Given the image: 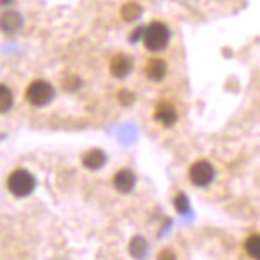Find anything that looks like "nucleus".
Instances as JSON below:
<instances>
[{"mask_svg": "<svg viewBox=\"0 0 260 260\" xmlns=\"http://www.w3.org/2000/svg\"><path fill=\"white\" fill-rule=\"evenodd\" d=\"M5 188L15 198L29 197L36 188V178L25 168H15L5 178Z\"/></svg>", "mask_w": 260, "mask_h": 260, "instance_id": "obj_1", "label": "nucleus"}, {"mask_svg": "<svg viewBox=\"0 0 260 260\" xmlns=\"http://www.w3.org/2000/svg\"><path fill=\"white\" fill-rule=\"evenodd\" d=\"M170 37H171L170 27L165 24V22L154 20L143 29L141 41H143V46H145L149 52H158V51H163V49L168 46Z\"/></svg>", "mask_w": 260, "mask_h": 260, "instance_id": "obj_2", "label": "nucleus"}, {"mask_svg": "<svg viewBox=\"0 0 260 260\" xmlns=\"http://www.w3.org/2000/svg\"><path fill=\"white\" fill-rule=\"evenodd\" d=\"M54 96H56L54 86L49 81H44V79L30 81L29 84H27L25 92H24L25 101L34 108L47 106V104L54 99Z\"/></svg>", "mask_w": 260, "mask_h": 260, "instance_id": "obj_3", "label": "nucleus"}, {"mask_svg": "<svg viewBox=\"0 0 260 260\" xmlns=\"http://www.w3.org/2000/svg\"><path fill=\"white\" fill-rule=\"evenodd\" d=\"M188 178L195 186H208L215 178L213 165L207 161V159L195 161L188 170Z\"/></svg>", "mask_w": 260, "mask_h": 260, "instance_id": "obj_4", "label": "nucleus"}, {"mask_svg": "<svg viewBox=\"0 0 260 260\" xmlns=\"http://www.w3.org/2000/svg\"><path fill=\"white\" fill-rule=\"evenodd\" d=\"M133 68H135L133 57L124 52H116L114 56L109 59V73H111V76H114L116 79H124L126 76H129Z\"/></svg>", "mask_w": 260, "mask_h": 260, "instance_id": "obj_5", "label": "nucleus"}, {"mask_svg": "<svg viewBox=\"0 0 260 260\" xmlns=\"http://www.w3.org/2000/svg\"><path fill=\"white\" fill-rule=\"evenodd\" d=\"M153 119L158 124L165 126V128H171L176 123V119H178V113L173 108V104L167 101H159L153 109Z\"/></svg>", "mask_w": 260, "mask_h": 260, "instance_id": "obj_6", "label": "nucleus"}, {"mask_svg": "<svg viewBox=\"0 0 260 260\" xmlns=\"http://www.w3.org/2000/svg\"><path fill=\"white\" fill-rule=\"evenodd\" d=\"M22 24H24V19L15 10H5V12L0 14V32H4V34H17L22 29Z\"/></svg>", "mask_w": 260, "mask_h": 260, "instance_id": "obj_7", "label": "nucleus"}, {"mask_svg": "<svg viewBox=\"0 0 260 260\" xmlns=\"http://www.w3.org/2000/svg\"><path fill=\"white\" fill-rule=\"evenodd\" d=\"M113 188L119 193H129L136 185V175L129 168H123L116 171L111 178Z\"/></svg>", "mask_w": 260, "mask_h": 260, "instance_id": "obj_8", "label": "nucleus"}, {"mask_svg": "<svg viewBox=\"0 0 260 260\" xmlns=\"http://www.w3.org/2000/svg\"><path fill=\"white\" fill-rule=\"evenodd\" d=\"M167 73H168V66L161 57H151L145 64V76L153 82L163 81L167 77Z\"/></svg>", "mask_w": 260, "mask_h": 260, "instance_id": "obj_9", "label": "nucleus"}, {"mask_svg": "<svg viewBox=\"0 0 260 260\" xmlns=\"http://www.w3.org/2000/svg\"><path fill=\"white\" fill-rule=\"evenodd\" d=\"M106 153L103 151V149L99 148H91L87 149V151L82 153L81 156V163L82 167L86 170H91V171H96L99 168H103L104 165H106Z\"/></svg>", "mask_w": 260, "mask_h": 260, "instance_id": "obj_10", "label": "nucleus"}, {"mask_svg": "<svg viewBox=\"0 0 260 260\" xmlns=\"http://www.w3.org/2000/svg\"><path fill=\"white\" fill-rule=\"evenodd\" d=\"M141 12H143V9H141L140 4H136V2H126V4L121 5L119 17L123 19L124 22H133V20H136L138 17H140Z\"/></svg>", "mask_w": 260, "mask_h": 260, "instance_id": "obj_11", "label": "nucleus"}, {"mask_svg": "<svg viewBox=\"0 0 260 260\" xmlns=\"http://www.w3.org/2000/svg\"><path fill=\"white\" fill-rule=\"evenodd\" d=\"M14 106V92L12 89L4 84V82H0V114L4 113H9L10 109Z\"/></svg>", "mask_w": 260, "mask_h": 260, "instance_id": "obj_12", "label": "nucleus"}, {"mask_svg": "<svg viewBox=\"0 0 260 260\" xmlns=\"http://www.w3.org/2000/svg\"><path fill=\"white\" fill-rule=\"evenodd\" d=\"M245 250L250 257L260 258V235L253 234L245 240Z\"/></svg>", "mask_w": 260, "mask_h": 260, "instance_id": "obj_13", "label": "nucleus"}, {"mask_svg": "<svg viewBox=\"0 0 260 260\" xmlns=\"http://www.w3.org/2000/svg\"><path fill=\"white\" fill-rule=\"evenodd\" d=\"M129 250L133 255L140 257V255H145L146 252V242L143 240V237H135L131 242H129Z\"/></svg>", "mask_w": 260, "mask_h": 260, "instance_id": "obj_14", "label": "nucleus"}, {"mask_svg": "<svg viewBox=\"0 0 260 260\" xmlns=\"http://www.w3.org/2000/svg\"><path fill=\"white\" fill-rule=\"evenodd\" d=\"M118 101L123 104V106H131V104L135 103V94L129 89H121L118 92Z\"/></svg>", "mask_w": 260, "mask_h": 260, "instance_id": "obj_15", "label": "nucleus"}, {"mask_svg": "<svg viewBox=\"0 0 260 260\" xmlns=\"http://www.w3.org/2000/svg\"><path fill=\"white\" fill-rule=\"evenodd\" d=\"M175 207H176V210L178 212H181V213H185L186 210H188V200H186V197L183 195V193H180V195H176V198H175Z\"/></svg>", "mask_w": 260, "mask_h": 260, "instance_id": "obj_16", "label": "nucleus"}]
</instances>
